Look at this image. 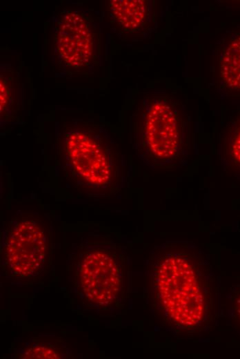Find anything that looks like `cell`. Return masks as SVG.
Returning <instances> with one entry per match:
<instances>
[{"label": "cell", "mask_w": 240, "mask_h": 359, "mask_svg": "<svg viewBox=\"0 0 240 359\" xmlns=\"http://www.w3.org/2000/svg\"><path fill=\"white\" fill-rule=\"evenodd\" d=\"M157 311L172 329L194 333L215 318V284L203 251L188 242H168L153 260Z\"/></svg>", "instance_id": "obj_1"}, {"label": "cell", "mask_w": 240, "mask_h": 359, "mask_svg": "<svg viewBox=\"0 0 240 359\" xmlns=\"http://www.w3.org/2000/svg\"><path fill=\"white\" fill-rule=\"evenodd\" d=\"M58 155L65 177L81 193L104 197L119 189V157L101 125L82 120L64 124L58 135Z\"/></svg>", "instance_id": "obj_2"}, {"label": "cell", "mask_w": 240, "mask_h": 359, "mask_svg": "<svg viewBox=\"0 0 240 359\" xmlns=\"http://www.w3.org/2000/svg\"><path fill=\"white\" fill-rule=\"evenodd\" d=\"M186 117L174 102L156 99L142 110L137 136L148 163L163 167L178 163L186 146Z\"/></svg>", "instance_id": "obj_3"}, {"label": "cell", "mask_w": 240, "mask_h": 359, "mask_svg": "<svg viewBox=\"0 0 240 359\" xmlns=\"http://www.w3.org/2000/svg\"><path fill=\"white\" fill-rule=\"evenodd\" d=\"M49 240L43 225L33 219H20L9 227L3 246V264L16 278L41 274L47 267Z\"/></svg>", "instance_id": "obj_4"}, {"label": "cell", "mask_w": 240, "mask_h": 359, "mask_svg": "<svg viewBox=\"0 0 240 359\" xmlns=\"http://www.w3.org/2000/svg\"><path fill=\"white\" fill-rule=\"evenodd\" d=\"M79 280L84 295L101 307L112 304L122 291L123 272L117 255L104 248H97L83 258Z\"/></svg>", "instance_id": "obj_5"}, {"label": "cell", "mask_w": 240, "mask_h": 359, "mask_svg": "<svg viewBox=\"0 0 240 359\" xmlns=\"http://www.w3.org/2000/svg\"><path fill=\"white\" fill-rule=\"evenodd\" d=\"M54 43L59 57L70 68H86L95 58V28L79 11L68 10L61 14L56 24Z\"/></svg>", "instance_id": "obj_6"}, {"label": "cell", "mask_w": 240, "mask_h": 359, "mask_svg": "<svg viewBox=\"0 0 240 359\" xmlns=\"http://www.w3.org/2000/svg\"><path fill=\"white\" fill-rule=\"evenodd\" d=\"M108 12L112 24L119 30L134 33L143 27L150 17V8L144 0H112Z\"/></svg>", "instance_id": "obj_7"}, {"label": "cell", "mask_w": 240, "mask_h": 359, "mask_svg": "<svg viewBox=\"0 0 240 359\" xmlns=\"http://www.w3.org/2000/svg\"><path fill=\"white\" fill-rule=\"evenodd\" d=\"M219 69L225 86L240 90V36L233 39L224 49Z\"/></svg>", "instance_id": "obj_8"}, {"label": "cell", "mask_w": 240, "mask_h": 359, "mask_svg": "<svg viewBox=\"0 0 240 359\" xmlns=\"http://www.w3.org/2000/svg\"><path fill=\"white\" fill-rule=\"evenodd\" d=\"M0 89V110L2 117L14 113L19 98L18 79L12 70H1Z\"/></svg>", "instance_id": "obj_9"}, {"label": "cell", "mask_w": 240, "mask_h": 359, "mask_svg": "<svg viewBox=\"0 0 240 359\" xmlns=\"http://www.w3.org/2000/svg\"><path fill=\"white\" fill-rule=\"evenodd\" d=\"M228 152L232 163L240 166V119L232 130Z\"/></svg>", "instance_id": "obj_10"}, {"label": "cell", "mask_w": 240, "mask_h": 359, "mask_svg": "<svg viewBox=\"0 0 240 359\" xmlns=\"http://www.w3.org/2000/svg\"><path fill=\"white\" fill-rule=\"evenodd\" d=\"M60 356L61 355L57 350L44 345H38L26 350L20 358L54 359L59 358Z\"/></svg>", "instance_id": "obj_11"}, {"label": "cell", "mask_w": 240, "mask_h": 359, "mask_svg": "<svg viewBox=\"0 0 240 359\" xmlns=\"http://www.w3.org/2000/svg\"><path fill=\"white\" fill-rule=\"evenodd\" d=\"M231 306L233 319L240 327V289L234 292L232 296Z\"/></svg>", "instance_id": "obj_12"}]
</instances>
